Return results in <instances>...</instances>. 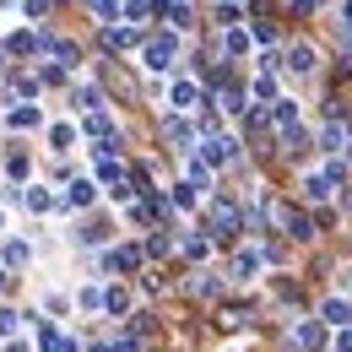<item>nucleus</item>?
I'll return each mask as SVG.
<instances>
[{
	"label": "nucleus",
	"mask_w": 352,
	"mask_h": 352,
	"mask_svg": "<svg viewBox=\"0 0 352 352\" xmlns=\"http://www.w3.org/2000/svg\"><path fill=\"white\" fill-rule=\"evenodd\" d=\"M174 54H179V38H174V33L146 38V65H152V71H168V65H174Z\"/></svg>",
	"instance_id": "1"
},
{
	"label": "nucleus",
	"mask_w": 352,
	"mask_h": 352,
	"mask_svg": "<svg viewBox=\"0 0 352 352\" xmlns=\"http://www.w3.org/2000/svg\"><path fill=\"white\" fill-rule=\"evenodd\" d=\"M212 233H217V239H233V233H239V206L217 201V206H212Z\"/></svg>",
	"instance_id": "2"
},
{
	"label": "nucleus",
	"mask_w": 352,
	"mask_h": 352,
	"mask_svg": "<svg viewBox=\"0 0 352 352\" xmlns=\"http://www.w3.org/2000/svg\"><path fill=\"white\" fill-rule=\"evenodd\" d=\"M228 157H233V141H228V135H212V141L201 146V163H228Z\"/></svg>",
	"instance_id": "3"
},
{
	"label": "nucleus",
	"mask_w": 352,
	"mask_h": 352,
	"mask_svg": "<svg viewBox=\"0 0 352 352\" xmlns=\"http://www.w3.org/2000/svg\"><path fill=\"white\" fill-rule=\"evenodd\" d=\"M255 271H261V250H244V255L233 261V282H250Z\"/></svg>",
	"instance_id": "4"
},
{
	"label": "nucleus",
	"mask_w": 352,
	"mask_h": 352,
	"mask_svg": "<svg viewBox=\"0 0 352 352\" xmlns=\"http://www.w3.org/2000/svg\"><path fill=\"white\" fill-rule=\"evenodd\" d=\"M347 141H352V131H347V125H336V120H331V125H325V135H320V146H325V152H342Z\"/></svg>",
	"instance_id": "5"
},
{
	"label": "nucleus",
	"mask_w": 352,
	"mask_h": 352,
	"mask_svg": "<svg viewBox=\"0 0 352 352\" xmlns=\"http://www.w3.org/2000/svg\"><path fill=\"white\" fill-rule=\"evenodd\" d=\"M103 265H109V271H135V265H141V250H114Z\"/></svg>",
	"instance_id": "6"
},
{
	"label": "nucleus",
	"mask_w": 352,
	"mask_h": 352,
	"mask_svg": "<svg viewBox=\"0 0 352 352\" xmlns=\"http://www.w3.org/2000/svg\"><path fill=\"white\" fill-rule=\"evenodd\" d=\"M271 120H276V125H282V131H298V109H293V103H287V98H282V103H276V109H271Z\"/></svg>",
	"instance_id": "7"
},
{
	"label": "nucleus",
	"mask_w": 352,
	"mask_h": 352,
	"mask_svg": "<svg viewBox=\"0 0 352 352\" xmlns=\"http://www.w3.org/2000/svg\"><path fill=\"white\" fill-rule=\"evenodd\" d=\"M195 103H201V87H195V82H179L174 87V109H195Z\"/></svg>",
	"instance_id": "8"
},
{
	"label": "nucleus",
	"mask_w": 352,
	"mask_h": 352,
	"mask_svg": "<svg viewBox=\"0 0 352 352\" xmlns=\"http://www.w3.org/2000/svg\"><path fill=\"white\" fill-rule=\"evenodd\" d=\"M65 206H92V184L87 179H76V184L65 190Z\"/></svg>",
	"instance_id": "9"
},
{
	"label": "nucleus",
	"mask_w": 352,
	"mask_h": 352,
	"mask_svg": "<svg viewBox=\"0 0 352 352\" xmlns=\"http://www.w3.org/2000/svg\"><path fill=\"white\" fill-rule=\"evenodd\" d=\"M103 44H109V49H131L135 44V28H109V33H103Z\"/></svg>",
	"instance_id": "10"
},
{
	"label": "nucleus",
	"mask_w": 352,
	"mask_h": 352,
	"mask_svg": "<svg viewBox=\"0 0 352 352\" xmlns=\"http://www.w3.org/2000/svg\"><path fill=\"white\" fill-rule=\"evenodd\" d=\"M287 65H293V71H309V65H314V49H309V44H293V49H287Z\"/></svg>",
	"instance_id": "11"
},
{
	"label": "nucleus",
	"mask_w": 352,
	"mask_h": 352,
	"mask_svg": "<svg viewBox=\"0 0 352 352\" xmlns=\"http://www.w3.org/2000/svg\"><path fill=\"white\" fill-rule=\"evenodd\" d=\"M11 125H16V131H33V125H38V109H33V103L11 109Z\"/></svg>",
	"instance_id": "12"
},
{
	"label": "nucleus",
	"mask_w": 352,
	"mask_h": 352,
	"mask_svg": "<svg viewBox=\"0 0 352 352\" xmlns=\"http://www.w3.org/2000/svg\"><path fill=\"white\" fill-rule=\"evenodd\" d=\"M304 195H309V201H325V195H331L325 174H309V179H304Z\"/></svg>",
	"instance_id": "13"
},
{
	"label": "nucleus",
	"mask_w": 352,
	"mask_h": 352,
	"mask_svg": "<svg viewBox=\"0 0 352 352\" xmlns=\"http://www.w3.org/2000/svg\"><path fill=\"white\" fill-rule=\"evenodd\" d=\"M325 320H331V325H347V320H352V309L342 304V298H331V304H325Z\"/></svg>",
	"instance_id": "14"
},
{
	"label": "nucleus",
	"mask_w": 352,
	"mask_h": 352,
	"mask_svg": "<svg viewBox=\"0 0 352 352\" xmlns=\"http://www.w3.org/2000/svg\"><path fill=\"white\" fill-rule=\"evenodd\" d=\"M250 49V33L244 28H228V54H244Z\"/></svg>",
	"instance_id": "15"
},
{
	"label": "nucleus",
	"mask_w": 352,
	"mask_h": 352,
	"mask_svg": "<svg viewBox=\"0 0 352 352\" xmlns=\"http://www.w3.org/2000/svg\"><path fill=\"white\" fill-rule=\"evenodd\" d=\"M103 304L114 309V314H125V309H131V298H125V287H109V293H103Z\"/></svg>",
	"instance_id": "16"
},
{
	"label": "nucleus",
	"mask_w": 352,
	"mask_h": 352,
	"mask_svg": "<svg viewBox=\"0 0 352 352\" xmlns=\"http://www.w3.org/2000/svg\"><path fill=\"white\" fill-rule=\"evenodd\" d=\"M320 342H325L320 325H298V347H320Z\"/></svg>",
	"instance_id": "17"
},
{
	"label": "nucleus",
	"mask_w": 352,
	"mask_h": 352,
	"mask_svg": "<svg viewBox=\"0 0 352 352\" xmlns=\"http://www.w3.org/2000/svg\"><path fill=\"white\" fill-rule=\"evenodd\" d=\"M49 141H54V152H65V146L76 141V131H71V125H54V131H49Z\"/></svg>",
	"instance_id": "18"
},
{
	"label": "nucleus",
	"mask_w": 352,
	"mask_h": 352,
	"mask_svg": "<svg viewBox=\"0 0 352 352\" xmlns=\"http://www.w3.org/2000/svg\"><path fill=\"white\" fill-rule=\"evenodd\" d=\"M168 250H174L168 233H152V239H146V255H168Z\"/></svg>",
	"instance_id": "19"
},
{
	"label": "nucleus",
	"mask_w": 352,
	"mask_h": 352,
	"mask_svg": "<svg viewBox=\"0 0 352 352\" xmlns=\"http://www.w3.org/2000/svg\"><path fill=\"white\" fill-rule=\"evenodd\" d=\"M28 206H33V212H49L54 201H49V190H38V184H33V190H28Z\"/></svg>",
	"instance_id": "20"
},
{
	"label": "nucleus",
	"mask_w": 352,
	"mask_h": 352,
	"mask_svg": "<svg viewBox=\"0 0 352 352\" xmlns=\"http://www.w3.org/2000/svg\"><path fill=\"white\" fill-rule=\"evenodd\" d=\"M92 11H98L103 22H114V16H120V0H92Z\"/></svg>",
	"instance_id": "21"
},
{
	"label": "nucleus",
	"mask_w": 352,
	"mask_h": 352,
	"mask_svg": "<svg viewBox=\"0 0 352 352\" xmlns=\"http://www.w3.org/2000/svg\"><path fill=\"white\" fill-rule=\"evenodd\" d=\"M222 109H233V114H239V109H244V92H239V87H222Z\"/></svg>",
	"instance_id": "22"
},
{
	"label": "nucleus",
	"mask_w": 352,
	"mask_h": 352,
	"mask_svg": "<svg viewBox=\"0 0 352 352\" xmlns=\"http://www.w3.org/2000/svg\"><path fill=\"white\" fill-rule=\"evenodd\" d=\"M146 11H152L146 0H131V6H125V16H131V22H146Z\"/></svg>",
	"instance_id": "23"
},
{
	"label": "nucleus",
	"mask_w": 352,
	"mask_h": 352,
	"mask_svg": "<svg viewBox=\"0 0 352 352\" xmlns=\"http://www.w3.org/2000/svg\"><path fill=\"white\" fill-rule=\"evenodd\" d=\"M282 146H287V152H304L309 141H304V131H287V135H282Z\"/></svg>",
	"instance_id": "24"
},
{
	"label": "nucleus",
	"mask_w": 352,
	"mask_h": 352,
	"mask_svg": "<svg viewBox=\"0 0 352 352\" xmlns=\"http://www.w3.org/2000/svg\"><path fill=\"white\" fill-rule=\"evenodd\" d=\"M168 141H190V125H184V120H168Z\"/></svg>",
	"instance_id": "25"
},
{
	"label": "nucleus",
	"mask_w": 352,
	"mask_h": 352,
	"mask_svg": "<svg viewBox=\"0 0 352 352\" xmlns=\"http://www.w3.org/2000/svg\"><path fill=\"white\" fill-rule=\"evenodd\" d=\"M11 325H16V314H11V309H0V336H6Z\"/></svg>",
	"instance_id": "26"
},
{
	"label": "nucleus",
	"mask_w": 352,
	"mask_h": 352,
	"mask_svg": "<svg viewBox=\"0 0 352 352\" xmlns=\"http://www.w3.org/2000/svg\"><path fill=\"white\" fill-rule=\"evenodd\" d=\"M336 352H352V331H342V336H336Z\"/></svg>",
	"instance_id": "27"
},
{
	"label": "nucleus",
	"mask_w": 352,
	"mask_h": 352,
	"mask_svg": "<svg viewBox=\"0 0 352 352\" xmlns=\"http://www.w3.org/2000/svg\"><path fill=\"white\" fill-rule=\"evenodd\" d=\"M342 28H352V0H347V6H342Z\"/></svg>",
	"instance_id": "28"
}]
</instances>
